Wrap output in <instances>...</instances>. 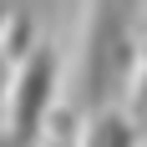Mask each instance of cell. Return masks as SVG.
I'll return each mask as SVG.
<instances>
[{
    "label": "cell",
    "mask_w": 147,
    "mask_h": 147,
    "mask_svg": "<svg viewBox=\"0 0 147 147\" xmlns=\"http://www.w3.org/2000/svg\"><path fill=\"white\" fill-rule=\"evenodd\" d=\"M56 76H61V61L51 46H30L20 56V71L10 81V117H5V142H36L46 127V112L56 102Z\"/></svg>",
    "instance_id": "cell-2"
},
{
    "label": "cell",
    "mask_w": 147,
    "mask_h": 147,
    "mask_svg": "<svg viewBox=\"0 0 147 147\" xmlns=\"http://www.w3.org/2000/svg\"><path fill=\"white\" fill-rule=\"evenodd\" d=\"M132 5L127 0H91L86 46H81V112H102L132 81Z\"/></svg>",
    "instance_id": "cell-1"
},
{
    "label": "cell",
    "mask_w": 147,
    "mask_h": 147,
    "mask_svg": "<svg viewBox=\"0 0 147 147\" xmlns=\"http://www.w3.org/2000/svg\"><path fill=\"white\" fill-rule=\"evenodd\" d=\"M132 107H137V117H147V51H142V66H137V76H132Z\"/></svg>",
    "instance_id": "cell-4"
},
{
    "label": "cell",
    "mask_w": 147,
    "mask_h": 147,
    "mask_svg": "<svg viewBox=\"0 0 147 147\" xmlns=\"http://www.w3.org/2000/svg\"><path fill=\"white\" fill-rule=\"evenodd\" d=\"M132 122L122 117L117 107H102V112H91V132H86V142H132Z\"/></svg>",
    "instance_id": "cell-3"
}]
</instances>
